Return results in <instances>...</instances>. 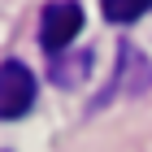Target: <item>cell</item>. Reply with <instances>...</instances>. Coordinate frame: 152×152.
Masks as SVG:
<instances>
[{
	"mask_svg": "<svg viewBox=\"0 0 152 152\" xmlns=\"http://www.w3.org/2000/svg\"><path fill=\"white\" fill-rule=\"evenodd\" d=\"M83 31V9L74 0H52L44 9V22H39V39H44L48 52H65L74 44V35Z\"/></svg>",
	"mask_w": 152,
	"mask_h": 152,
	"instance_id": "cell-2",
	"label": "cell"
},
{
	"mask_svg": "<svg viewBox=\"0 0 152 152\" xmlns=\"http://www.w3.org/2000/svg\"><path fill=\"white\" fill-rule=\"evenodd\" d=\"M31 104H35V74L22 61H4L0 65V122L31 113Z\"/></svg>",
	"mask_w": 152,
	"mask_h": 152,
	"instance_id": "cell-1",
	"label": "cell"
},
{
	"mask_svg": "<svg viewBox=\"0 0 152 152\" xmlns=\"http://www.w3.org/2000/svg\"><path fill=\"white\" fill-rule=\"evenodd\" d=\"M74 74H87V57H74V61L57 65V83H74Z\"/></svg>",
	"mask_w": 152,
	"mask_h": 152,
	"instance_id": "cell-4",
	"label": "cell"
},
{
	"mask_svg": "<svg viewBox=\"0 0 152 152\" xmlns=\"http://www.w3.org/2000/svg\"><path fill=\"white\" fill-rule=\"evenodd\" d=\"M100 4H104L109 22H139L143 13L152 9V0H100Z\"/></svg>",
	"mask_w": 152,
	"mask_h": 152,
	"instance_id": "cell-3",
	"label": "cell"
}]
</instances>
